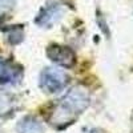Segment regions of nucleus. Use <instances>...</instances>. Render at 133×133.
Instances as JSON below:
<instances>
[{
	"instance_id": "nucleus-1",
	"label": "nucleus",
	"mask_w": 133,
	"mask_h": 133,
	"mask_svg": "<svg viewBox=\"0 0 133 133\" xmlns=\"http://www.w3.org/2000/svg\"><path fill=\"white\" fill-rule=\"evenodd\" d=\"M89 101H91V96L87 88L81 85L75 87L73 89H71L61 98L57 108L52 113V117H51L52 125L57 128H63L65 125L71 124L72 120L77 115L83 113L88 108Z\"/></svg>"
},
{
	"instance_id": "nucleus-2",
	"label": "nucleus",
	"mask_w": 133,
	"mask_h": 133,
	"mask_svg": "<svg viewBox=\"0 0 133 133\" xmlns=\"http://www.w3.org/2000/svg\"><path fill=\"white\" fill-rule=\"evenodd\" d=\"M69 77L64 71L56 68H47L40 73V88L48 93L59 92L68 85Z\"/></svg>"
},
{
	"instance_id": "nucleus-3",
	"label": "nucleus",
	"mask_w": 133,
	"mask_h": 133,
	"mask_svg": "<svg viewBox=\"0 0 133 133\" xmlns=\"http://www.w3.org/2000/svg\"><path fill=\"white\" fill-rule=\"evenodd\" d=\"M47 56L49 60L53 63H56L64 68H72L76 63V55L69 47H64V45H51L47 49Z\"/></svg>"
},
{
	"instance_id": "nucleus-4",
	"label": "nucleus",
	"mask_w": 133,
	"mask_h": 133,
	"mask_svg": "<svg viewBox=\"0 0 133 133\" xmlns=\"http://www.w3.org/2000/svg\"><path fill=\"white\" fill-rule=\"evenodd\" d=\"M63 15V7L60 4H51L41 9L36 17V24L40 27H49L55 24Z\"/></svg>"
},
{
	"instance_id": "nucleus-5",
	"label": "nucleus",
	"mask_w": 133,
	"mask_h": 133,
	"mask_svg": "<svg viewBox=\"0 0 133 133\" xmlns=\"http://www.w3.org/2000/svg\"><path fill=\"white\" fill-rule=\"evenodd\" d=\"M23 71L19 66H14L11 64H0V83H12L17 81Z\"/></svg>"
},
{
	"instance_id": "nucleus-6",
	"label": "nucleus",
	"mask_w": 133,
	"mask_h": 133,
	"mask_svg": "<svg viewBox=\"0 0 133 133\" xmlns=\"http://www.w3.org/2000/svg\"><path fill=\"white\" fill-rule=\"evenodd\" d=\"M17 132L19 133H44V127L40 121H37L35 117H24L20 120L17 124Z\"/></svg>"
},
{
	"instance_id": "nucleus-7",
	"label": "nucleus",
	"mask_w": 133,
	"mask_h": 133,
	"mask_svg": "<svg viewBox=\"0 0 133 133\" xmlns=\"http://www.w3.org/2000/svg\"><path fill=\"white\" fill-rule=\"evenodd\" d=\"M9 43L12 44H17L23 40V28H20V25H16L15 28H12V31L9 32V37H8Z\"/></svg>"
},
{
	"instance_id": "nucleus-8",
	"label": "nucleus",
	"mask_w": 133,
	"mask_h": 133,
	"mask_svg": "<svg viewBox=\"0 0 133 133\" xmlns=\"http://www.w3.org/2000/svg\"><path fill=\"white\" fill-rule=\"evenodd\" d=\"M14 4V0H0V14L5 12Z\"/></svg>"
}]
</instances>
